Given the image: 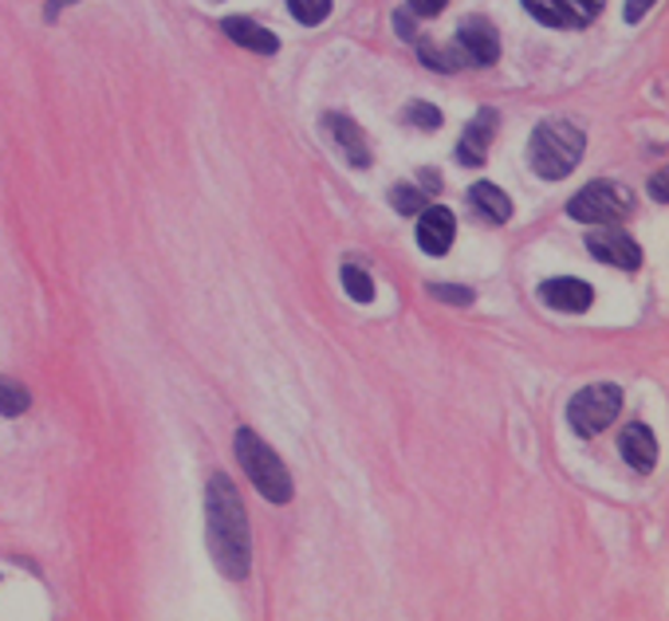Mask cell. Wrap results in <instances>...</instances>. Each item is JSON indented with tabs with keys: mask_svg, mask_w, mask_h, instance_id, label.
Here are the masks:
<instances>
[{
	"mask_svg": "<svg viewBox=\"0 0 669 621\" xmlns=\"http://www.w3.org/2000/svg\"><path fill=\"white\" fill-rule=\"evenodd\" d=\"M32 405L29 389L12 382V377H0V417H20Z\"/></svg>",
	"mask_w": 669,
	"mask_h": 621,
	"instance_id": "16",
	"label": "cell"
},
{
	"mask_svg": "<svg viewBox=\"0 0 669 621\" xmlns=\"http://www.w3.org/2000/svg\"><path fill=\"white\" fill-rule=\"evenodd\" d=\"M323 126H327L331 142H335V150H343V158L355 166V170H363V166H370V146L367 138H363V131H358L355 123H350L347 114H327L323 118Z\"/></svg>",
	"mask_w": 669,
	"mask_h": 621,
	"instance_id": "11",
	"label": "cell"
},
{
	"mask_svg": "<svg viewBox=\"0 0 669 621\" xmlns=\"http://www.w3.org/2000/svg\"><path fill=\"white\" fill-rule=\"evenodd\" d=\"M343 287H347V295L355 303H370V300H375V283H370V275L363 272L358 264H343Z\"/></svg>",
	"mask_w": 669,
	"mask_h": 621,
	"instance_id": "17",
	"label": "cell"
},
{
	"mask_svg": "<svg viewBox=\"0 0 669 621\" xmlns=\"http://www.w3.org/2000/svg\"><path fill=\"white\" fill-rule=\"evenodd\" d=\"M417 56L425 59L430 67H437V71H461V56H457V47L453 52H445V47H434V44H417Z\"/></svg>",
	"mask_w": 669,
	"mask_h": 621,
	"instance_id": "20",
	"label": "cell"
},
{
	"mask_svg": "<svg viewBox=\"0 0 669 621\" xmlns=\"http://www.w3.org/2000/svg\"><path fill=\"white\" fill-rule=\"evenodd\" d=\"M587 248H591L594 260H603V264H611V268H626V272H634V268L642 264V248L634 245L623 228L599 225L594 233H587Z\"/></svg>",
	"mask_w": 669,
	"mask_h": 621,
	"instance_id": "6",
	"label": "cell"
},
{
	"mask_svg": "<svg viewBox=\"0 0 669 621\" xmlns=\"http://www.w3.org/2000/svg\"><path fill=\"white\" fill-rule=\"evenodd\" d=\"M650 193L661 201V205H666V201H669V197H666V170H658V178L650 181Z\"/></svg>",
	"mask_w": 669,
	"mask_h": 621,
	"instance_id": "27",
	"label": "cell"
},
{
	"mask_svg": "<svg viewBox=\"0 0 669 621\" xmlns=\"http://www.w3.org/2000/svg\"><path fill=\"white\" fill-rule=\"evenodd\" d=\"M394 29L402 32V36H414V12H410V9L398 12V16H394Z\"/></svg>",
	"mask_w": 669,
	"mask_h": 621,
	"instance_id": "26",
	"label": "cell"
},
{
	"mask_svg": "<svg viewBox=\"0 0 669 621\" xmlns=\"http://www.w3.org/2000/svg\"><path fill=\"white\" fill-rule=\"evenodd\" d=\"M402 123L417 126V131H437V126H442V111H437L434 103H422V99H417V103L405 106Z\"/></svg>",
	"mask_w": 669,
	"mask_h": 621,
	"instance_id": "18",
	"label": "cell"
},
{
	"mask_svg": "<svg viewBox=\"0 0 669 621\" xmlns=\"http://www.w3.org/2000/svg\"><path fill=\"white\" fill-rule=\"evenodd\" d=\"M539 300H544L551 310H567V315H583V310L594 303V292H591V283L571 280V275H564V280H547L544 287H539Z\"/></svg>",
	"mask_w": 669,
	"mask_h": 621,
	"instance_id": "10",
	"label": "cell"
},
{
	"mask_svg": "<svg viewBox=\"0 0 669 621\" xmlns=\"http://www.w3.org/2000/svg\"><path fill=\"white\" fill-rule=\"evenodd\" d=\"M288 9H292V16L300 24L315 29V24H323L331 16V0H288Z\"/></svg>",
	"mask_w": 669,
	"mask_h": 621,
	"instance_id": "19",
	"label": "cell"
},
{
	"mask_svg": "<svg viewBox=\"0 0 669 621\" xmlns=\"http://www.w3.org/2000/svg\"><path fill=\"white\" fill-rule=\"evenodd\" d=\"M583 146L587 138L576 123H567V118H544L528 142V161L544 181H559L579 166Z\"/></svg>",
	"mask_w": 669,
	"mask_h": 621,
	"instance_id": "2",
	"label": "cell"
},
{
	"mask_svg": "<svg viewBox=\"0 0 669 621\" xmlns=\"http://www.w3.org/2000/svg\"><path fill=\"white\" fill-rule=\"evenodd\" d=\"M453 236H457V217H453L445 205H425L422 217H417V245L430 256H442L453 248Z\"/></svg>",
	"mask_w": 669,
	"mask_h": 621,
	"instance_id": "8",
	"label": "cell"
},
{
	"mask_svg": "<svg viewBox=\"0 0 669 621\" xmlns=\"http://www.w3.org/2000/svg\"><path fill=\"white\" fill-rule=\"evenodd\" d=\"M236 461H241L245 476L265 499H272V504H288V499H292V476H288L280 456H276L253 429H241V433H236Z\"/></svg>",
	"mask_w": 669,
	"mask_h": 621,
	"instance_id": "3",
	"label": "cell"
},
{
	"mask_svg": "<svg viewBox=\"0 0 669 621\" xmlns=\"http://www.w3.org/2000/svg\"><path fill=\"white\" fill-rule=\"evenodd\" d=\"M492 134H497V111L484 106V111H477V118L465 126V138H461V146H457V158H461L469 170H477V166L489 161Z\"/></svg>",
	"mask_w": 669,
	"mask_h": 621,
	"instance_id": "9",
	"label": "cell"
},
{
	"mask_svg": "<svg viewBox=\"0 0 669 621\" xmlns=\"http://www.w3.org/2000/svg\"><path fill=\"white\" fill-rule=\"evenodd\" d=\"M67 4H76V0H47V20H56L59 12L67 9Z\"/></svg>",
	"mask_w": 669,
	"mask_h": 621,
	"instance_id": "28",
	"label": "cell"
},
{
	"mask_svg": "<svg viewBox=\"0 0 669 621\" xmlns=\"http://www.w3.org/2000/svg\"><path fill=\"white\" fill-rule=\"evenodd\" d=\"M445 4L449 0H405V9L414 12V16H437V12H445Z\"/></svg>",
	"mask_w": 669,
	"mask_h": 621,
	"instance_id": "24",
	"label": "cell"
},
{
	"mask_svg": "<svg viewBox=\"0 0 669 621\" xmlns=\"http://www.w3.org/2000/svg\"><path fill=\"white\" fill-rule=\"evenodd\" d=\"M469 208L484 221V225H504V221L512 217L509 193L500 185H492V181H477V185L469 189Z\"/></svg>",
	"mask_w": 669,
	"mask_h": 621,
	"instance_id": "13",
	"label": "cell"
},
{
	"mask_svg": "<svg viewBox=\"0 0 669 621\" xmlns=\"http://www.w3.org/2000/svg\"><path fill=\"white\" fill-rule=\"evenodd\" d=\"M618 409H623V389L611 386V382H599V386H587L571 397L567 421H571V429H576L579 437H594L618 417Z\"/></svg>",
	"mask_w": 669,
	"mask_h": 621,
	"instance_id": "5",
	"label": "cell"
},
{
	"mask_svg": "<svg viewBox=\"0 0 669 621\" xmlns=\"http://www.w3.org/2000/svg\"><path fill=\"white\" fill-rule=\"evenodd\" d=\"M631 193H626L623 185H614V181H591L587 189H579L576 197H571V205H567V213L576 221H583V225H623L626 217H631Z\"/></svg>",
	"mask_w": 669,
	"mask_h": 621,
	"instance_id": "4",
	"label": "cell"
},
{
	"mask_svg": "<svg viewBox=\"0 0 669 621\" xmlns=\"http://www.w3.org/2000/svg\"><path fill=\"white\" fill-rule=\"evenodd\" d=\"M430 292H434V300H445V303H472L469 287H449V283H434Z\"/></svg>",
	"mask_w": 669,
	"mask_h": 621,
	"instance_id": "22",
	"label": "cell"
},
{
	"mask_svg": "<svg viewBox=\"0 0 669 621\" xmlns=\"http://www.w3.org/2000/svg\"><path fill=\"white\" fill-rule=\"evenodd\" d=\"M567 4H571V12H576V16L583 20V24H587V20H594L599 12L606 9V0H567Z\"/></svg>",
	"mask_w": 669,
	"mask_h": 621,
	"instance_id": "23",
	"label": "cell"
},
{
	"mask_svg": "<svg viewBox=\"0 0 669 621\" xmlns=\"http://www.w3.org/2000/svg\"><path fill=\"white\" fill-rule=\"evenodd\" d=\"M205 523H209V555L225 578H245L253 566L248 546V516L241 504V492L233 488L225 472H213L205 488Z\"/></svg>",
	"mask_w": 669,
	"mask_h": 621,
	"instance_id": "1",
	"label": "cell"
},
{
	"mask_svg": "<svg viewBox=\"0 0 669 621\" xmlns=\"http://www.w3.org/2000/svg\"><path fill=\"white\" fill-rule=\"evenodd\" d=\"M457 56L461 64H472V67H489L500 59V39H497V29H492L489 20H465L461 32H457Z\"/></svg>",
	"mask_w": 669,
	"mask_h": 621,
	"instance_id": "7",
	"label": "cell"
},
{
	"mask_svg": "<svg viewBox=\"0 0 669 621\" xmlns=\"http://www.w3.org/2000/svg\"><path fill=\"white\" fill-rule=\"evenodd\" d=\"M225 36L233 39V44L256 52V56H276V52H280V39H276V32L260 29L256 20H245V16H228L225 20Z\"/></svg>",
	"mask_w": 669,
	"mask_h": 621,
	"instance_id": "14",
	"label": "cell"
},
{
	"mask_svg": "<svg viewBox=\"0 0 669 621\" xmlns=\"http://www.w3.org/2000/svg\"><path fill=\"white\" fill-rule=\"evenodd\" d=\"M654 4H658V0H626V20H631V24H638V20L646 16Z\"/></svg>",
	"mask_w": 669,
	"mask_h": 621,
	"instance_id": "25",
	"label": "cell"
},
{
	"mask_svg": "<svg viewBox=\"0 0 669 621\" xmlns=\"http://www.w3.org/2000/svg\"><path fill=\"white\" fill-rule=\"evenodd\" d=\"M390 201H394L398 213H422L425 208V193L417 185H398L394 193H390Z\"/></svg>",
	"mask_w": 669,
	"mask_h": 621,
	"instance_id": "21",
	"label": "cell"
},
{
	"mask_svg": "<svg viewBox=\"0 0 669 621\" xmlns=\"http://www.w3.org/2000/svg\"><path fill=\"white\" fill-rule=\"evenodd\" d=\"M618 449H623V461L634 472H654V464H658V441H654V433L642 421L626 425Z\"/></svg>",
	"mask_w": 669,
	"mask_h": 621,
	"instance_id": "12",
	"label": "cell"
},
{
	"mask_svg": "<svg viewBox=\"0 0 669 621\" xmlns=\"http://www.w3.org/2000/svg\"><path fill=\"white\" fill-rule=\"evenodd\" d=\"M520 4H524L539 24H547V29H579V24H583V20L571 12L567 0H520Z\"/></svg>",
	"mask_w": 669,
	"mask_h": 621,
	"instance_id": "15",
	"label": "cell"
}]
</instances>
